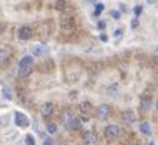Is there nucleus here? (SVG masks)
Segmentation results:
<instances>
[{
	"instance_id": "1",
	"label": "nucleus",
	"mask_w": 158,
	"mask_h": 145,
	"mask_svg": "<svg viewBox=\"0 0 158 145\" xmlns=\"http://www.w3.org/2000/svg\"><path fill=\"white\" fill-rule=\"evenodd\" d=\"M34 64V58L33 56H24L19 63V76L20 77H27L31 72Z\"/></svg>"
},
{
	"instance_id": "2",
	"label": "nucleus",
	"mask_w": 158,
	"mask_h": 145,
	"mask_svg": "<svg viewBox=\"0 0 158 145\" xmlns=\"http://www.w3.org/2000/svg\"><path fill=\"white\" fill-rule=\"evenodd\" d=\"M15 124H16V127L26 128V127H29V125H30V120H29V117L24 115L23 113L16 111V113H15Z\"/></svg>"
},
{
	"instance_id": "3",
	"label": "nucleus",
	"mask_w": 158,
	"mask_h": 145,
	"mask_svg": "<svg viewBox=\"0 0 158 145\" xmlns=\"http://www.w3.org/2000/svg\"><path fill=\"white\" fill-rule=\"evenodd\" d=\"M17 36H19V39L23 40V41L30 40V39L33 37V30H31L30 26H22L17 31Z\"/></svg>"
},
{
	"instance_id": "4",
	"label": "nucleus",
	"mask_w": 158,
	"mask_h": 145,
	"mask_svg": "<svg viewBox=\"0 0 158 145\" xmlns=\"http://www.w3.org/2000/svg\"><path fill=\"white\" fill-rule=\"evenodd\" d=\"M110 114H111V108L107 104H101V105L97 107L96 117L98 118V120H106V118L110 117Z\"/></svg>"
},
{
	"instance_id": "5",
	"label": "nucleus",
	"mask_w": 158,
	"mask_h": 145,
	"mask_svg": "<svg viewBox=\"0 0 158 145\" xmlns=\"http://www.w3.org/2000/svg\"><path fill=\"white\" fill-rule=\"evenodd\" d=\"M104 135H106L107 138H110V139H114V138H117L118 135H120V128H118L117 125H114V124H110V125H107L106 130H104Z\"/></svg>"
},
{
	"instance_id": "6",
	"label": "nucleus",
	"mask_w": 158,
	"mask_h": 145,
	"mask_svg": "<svg viewBox=\"0 0 158 145\" xmlns=\"http://www.w3.org/2000/svg\"><path fill=\"white\" fill-rule=\"evenodd\" d=\"M48 51V47L46 44H34L31 47V53H33V57H41V56H46Z\"/></svg>"
},
{
	"instance_id": "7",
	"label": "nucleus",
	"mask_w": 158,
	"mask_h": 145,
	"mask_svg": "<svg viewBox=\"0 0 158 145\" xmlns=\"http://www.w3.org/2000/svg\"><path fill=\"white\" fill-rule=\"evenodd\" d=\"M121 120L124 124L131 125V124L135 122V113H134L132 110H125V111H123V114H121Z\"/></svg>"
},
{
	"instance_id": "8",
	"label": "nucleus",
	"mask_w": 158,
	"mask_h": 145,
	"mask_svg": "<svg viewBox=\"0 0 158 145\" xmlns=\"http://www.w3.org/2000/svg\"><path fill=\"white\" fill-rule=\"evenodd\" d=\"M53 113H54V105H53V102H44V104H41V107H40V114H41L43 117L52 115Z\"/></svg>"
},
{
	"instance_id": "9",
	"label": "nucleus",
	"mask_w": 158,
	"mask_h": 145,
	"mask_svg": "<svg viewBox=\"0 0 158 145\" xmlns=\"http://www.w3.org/2000/svg\"><path fill=\"white\" fill-rule=\"evenodd\" d=\"M83 142H84L85 145L96 144V134L91 132V131H85L84 134H83Z\"/></svg>"
},
{
	"instance_id": "10",
	"label": "nucleus",
	"mask_w": 158,
	"mask_h": 145,
	"mask_svg": "<svg viewBox=\"0 0 158 145\" xmlns=\"http://www.w3.org/2000/svg\"><path fill=\"white\" fill-rule=\"evenodd\" d=\"M140 105H141V108L145 110V111L151 110V107H152V100H151V97H143L140 101Z\"/></svg>"
},
{
	"instance_id": "11",
	"label": "nucleus",
	"mask_w": 158,
	"mask_h": 145,
	"mask_svg": "<svg viewBox=\"0 0 158 145\" xmlns=\"http://www.w3.org/2000/svg\"><path fill=\"white\" fill-rule=\"evenodd\" d=\"M66 127H67V130H77V128L80 127V120L76 118V117H73L70 121L66 122Z\"/></svg>"
},
{
	"instance_id": "12",
	"label": "nucleus",
	"mask_w": 158,
	"mask_h": 145,
	"mask_svg": "<svg viewBox=\"0 0 158 145\" xmlns=\"http://www.w3.org/2000/svg\"><path fill=\"white\" fill-rule=\"evenodd\" d=\"M138 130H140V132L144 135H151V125H150V122H147V121L141 122Z\"/></svg>"
},
{
	"instance_id": "13",
	"label": "nucleus",
	"mask_w": 158,
	"mask_h": 145,
	"mask_svg": "<svg viewBox=\"0 0 158 145\" xmlns=\"http://www.w3.org/2000/svg\"><path fill=\"white\" fill-rule=\"evenodd\" d=\"M91 110H93V104L90 101H83L80 104V111L83 114H88V113H91Z\"/></svg>"
},
{
	"instance_id": "14",
	"label": "nucleus",
	"mask_w": 158,
	"mask_h": 145,
	"mask_svg": "<svg viewBox=\"0 0 158 145\" xmlns=\"http://www.w3.org/2000/svg\"><path fill=\"white\" fill-rule=\"evenodd\" d=\"M9 57H10V51H9V48H6V47L0 48V64H3L4 61H7Z\"/></svg>"
},
{
	"instance_id": "15",
	"label": "nucleus",
	"mask_w": 158,
	"mask_h": 145,
	"mask_svg": "<svg viewBox=\"0 0 158 145\" xmlns=\"http://www.w3.org/2000/svg\"><path fill=\"white\" fill-rule=\"evenodd\" d=\"M67 7V3H66V0H56V3H54V9L57 11H64Z\"/></svg>"
},
{
	"instance_id": "16",
	"label": "nucleus",
	"mask_w": 158,
	"mask_h": 145,
	"mask_svg": "<svg viewBox=\"0 0 158 145\" xmlns=\"http://www.w3.org/2000/svg\"><path fill=\"white\" fill-rule=\"evenodd\" d=\"M46 131H47L50 135L56 134V132H57V125H56L54 122H47L46 124Z\"/></svg>"
},
{
	"instance_id": "17",
	"label": "nucleus",
	"mask_w": 158,
	"mask_h": 145,
	"mask_svg": "<svg viewBox=\"0 0 158 145\" xmlns=\"http://www.w3.org/2000/svg\"><path fill=\"white\" fill-rule=\"evenodd\" d=\"M2 94H3V97L6 98V100H11V98H13V93H11L10 87H4L3 91H2Z\"/></svg>"
},
{
	"instance_id": "18",
	"label": "nucleus",
	"mask_w": 158,
	"mask_h": 145,
	"mask_svg": "<svg viewBox=\"0 0 158 145\" xmlns=\"http://www.w3.org/2000/svg\"><path fill=\"white\" fill-rule=\"evenodd\" d=\"M63 118H64V121H70L71 118H73V111L71 110H64L63 111Z\"/></svg>"
},
{
	"instance_id": "19",
	"label": "nucleus",
	"mask_w": 158,
	"mask_h": 145,
	"mask_svg": "<svg viewBox=\"0 0 158 145\" xmlns=\"http://www.w3.org/2000/svg\"><path fill=\"white\" fill-rule=\"evenodd\" d=\"M110 16L113 19H115V20H120V19H121V11L113 9V10H110Z\"/></svg>"
},
{
	"instance_id": "20",
	"label": "nucleus",
	"mask_w": 158,
	"mask_h": 145,
	"mask_svg": "<svg viewBox=\"0 0 158 145\" xmlns=\"http://www.w3.org/2000/svg\"><path fill=\"white\" fill-rule=\"evenodd\" d=\"M61 27L64 30H71L73 29V22L71 20H64V22H61Z\"/></svg>"
},
{
	"instance_id": "21",
	"label": "nucleus",
	"mask_w": 158,
	"mask_h": 145,
	"mask_svg": "<svg viewBox=\"0 0 158 145\" xmlns=\"http://www.w3.org/2000/svg\"><path fill=\"white\" fill-rule=\"evenodd\" d=\"M132 11H134V16H135V17H140L141 13H143V6H140V4H137V6H134Z\"/></svg>"
},
{
	"instance_id": "22",
	"label": "nucleus",
	"mask_w": 158,
	"mask_h": 145,
	"mask_svg": "<svg viewBox=\"0 0 158 145\" xmlns=\"http://www.w3.org/2000/svg\"><path fill=\"white\" fill-rule=\"evenodd\" d=\"M26 145H36V141H34V137L31 134H27L26 135Z\"/></svg>"
},
{
	"instance_id": "23",
	"label": "nucleus",
	"mask_w": 158,
	"mask_h": 145,
	"mask_svg": "<svg viewBox=\"0 0 158 145\" xmlns=\"http://www.w3.org/2000/svg\"><path fill=\"white\" fill-rule=\"evenodd\" d=\"M103 10H104V4L97 3V4H96V10H94V16H100Z\"/></svg>"
},
{
	"instance_id": "24",
	"label": "nucleus",
	"mask_w": 158,
	"mask_h": 145,
	"mask_svg": "<svg viewBox=\"0 0 158 145\" xmlns=\"http://www.w3.org/2000/svg\"><path fill=\"white\" fill-rule=\"evenodd\" d=\"M138 24H140V22H138V17H134L131 20V29H137V27H138Z\"/></svg>"
},
{
	"instance_id": "25",
	"label": "nucleus",
	"mask_w": 158,
	"mask_h": 145,
	"mask_svg": "<svg viewBox=\"0 0 158 145\" xmlns=\"http://www.w3.org/2000/svg\"><path fill=\"white\" fill-rule=\"evenodd\" d=\"M107 27V23L104 22V20H100L98 23H97V29H100V30H104Z\"/></svg>"
},
{
	"instance_id": "26",
	"label": "nucleus",
	"mask_w": 158,
	"mask_h": 145,
	"mask_svg": "<svg viewBox=\"0 0 158 145\" xmlns=\"http://www.w3.org/2000/svg\"><path fill=\"white\" fill-rule=\"evenodd\" d=\"M100 40L103 41V43H107V41H108V36H107L106 33H101V34H100Z\"/></svg>"
},
{
	"instance_id": "27",
	"label": "nucleus",
	"mask_w": 158,
	"mask_h": 145,
	"mask_svg": "<svg viewBox=\"0 0 158 145\" xmlns=\"http://www.w3.org/2000/svg\"><path fill=\"white\" fill-rule=\"evenodd\" d=\"M41 145H54V142H53L52 138H46V139L43 141V144H41Z\"/></svg>"
},
{
	"instance_id": "28",
	"label": "nucleus",
	"mask_w": 158,
	"mask_h": 145,
	"mask_svg": "<svg viewBox=\"0 0 158 145\" xmlns=\"http://www.w3.org/2000/svg\"><path fill=\"white\" fill-rule=\"evenodd\" d=\"M123 34V29H118V30H114V33H113V36L117 37V36H121Z\"/></svg>"
},
{
	"instance_id": "29",
	"label": "nucleus",
	"mask_w": 158,
	"mask_h": 145,
	"mask_svg": "<svg viewBox=\"0 0 158 145\" xmlns=\"http://www.w3.org/2000/svg\"><path fill=\"white\" fill-rule=\"evenodd\" d=\"M155 110L158 111V100H157V102H155Z\"/></svg>"
},
{
	"instance_id": "30",
	"label": "nucleus",
	"mask_w": 158,
	"mask_h": 145,
	"mask_svg": "<svg viewBox=\"0 0 158 145\" xmlns=\"http://www.w3.org/2000/svg\"><path fill=\"white\" fill-rule=\"evenodd\" d=\"M147 145H155V144H154V142H152V141H151V142H148Z\"/></svg>"
},
{
	"instance_id": "31",
	"label": "nucleus",
	"mask_w": 158,
	"mask_h": 145,
	"mask_svg": "<svg viewBox=\"0 0 158 145\" xmlns=\"http://www.w3.org/2000/svg\"><path fill=\"white\" fill-rule=\"evenodd\" d=\"M148 3H150V4H151V3H154V0H148Z\"/></svg>"
},
{
	"instance_id": "32",
	"label": "nucleus",
	"mask_w": 158,
	"mask_h": 145,
	"mask_svg": "<svg viewBox=\"0 0 158 145\" xmlns=\"http://www.w3.org/2000/svg\"><path fill=\"white\" fill-rule=\"evenodd\" d=\"M2 83H3V80H2V78H0V84H2Z\"/></svg>"
},
{
	"instance_id": "33",
	"label": "nucleus",
	"mask_w": 158,
	"mask_h": 145,
	"mask_svg": "<svg viewBox=\"0 0 158 145\" xmlns=\"http://www.w3.org/2000/svg\"><path fill=\"white\" fill-rule=\"evenodd\" d=\"M131 145H140V144H131Z\"/></svg>"
}]
</instances>
